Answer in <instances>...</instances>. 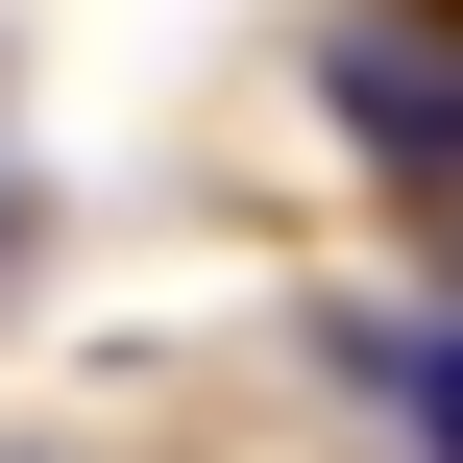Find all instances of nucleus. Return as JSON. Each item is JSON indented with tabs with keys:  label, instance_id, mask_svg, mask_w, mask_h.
<instances>
[{
	"label": "nucleus",
	"instance_id": "nucleus-1",
	"mask_svg": "<svg viewBox=\"0 0 463 463\" xmlns=\"http://www.w3.org/2000/svg\"><path fill=\"white\" fill-rule=\"evenodd\" d=\"M317 98H342V146H366V171H463V24H342V73H317Z\"/></svg>",
	"mask_w": 463,
	"mask_h": 463
},
{
	"label": "nucleus",
	"instance_id": "nucleus-2",
	"mask_svg": "<svg viewBox=\"0 0 463 463\" xmlns=\"http://www.w3.org/2000/svg\"><path fill=\"white\" fill-rule=\"evenodd\" d=\"M391 391H415V439L463 463V342H391Z\"/></svg>",
	"mask_w": 463,
	"mask_h": 463
}]
</instances>
